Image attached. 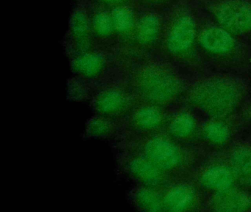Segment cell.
Returning a JSON list of instances; mask_svg holds the SVG:
<instances>
[{
    "label": "cell",
    "mask_w": 251,
    "mask_h": 212,
    "mask_svg": "<svg viewBox=\"0 0 251 212\" xmlns=\"http://www.w3.org/2000/svg\"><path fill=\"white\" fill-rule=\"evenodd\" d=\"M180 90L181 82L172 71L160 65L150 64L135 74L130 92L136 105L161 107L173 103Z\"/></svg>",
    "instance_id": "6da1fadb"
},
{
    "label": "cell",
    "mask_w": 251,
    "mask_h": 212,
    "mask_svg": "<svg viewBox=\"0 0 251 212\" xmlns=\"http://www.w3.org/2000/svg\"><path fill=\"white\" fill-rule=\"evenodd\" d=\"M242 91L237 82L223 77H214L197 82L189 93L192 104L208 116L226 117L237 107Z\"/></svg>",
    "instance_id": "7a4b0ae2"
},
{
    "label": "cell",
    "mask_w": 251,
    "mask_h": 212,
    "mask_svg": "<svg viewBox=\"0 0 251 212\" xmlns=\"http://www.w3.org/2000/svg\"><path fill=\"white\" fill-rule=\"evenodd\" d=\"M133 133L127 141L126 151L142 155L164 172L176 169L181 161L177 146L161 135H145Z\"/></svg>",
    "instance_id": "3957f363"
},
{
    "label": "cell",
    "mask_w": 251,
    "mask_h": 212,
    "mask_svg": "<svg viewBox=\"0 0 251 212\" xmlns=\"http://www.w3.org/2000/svg\"><path fill=\"white\" fill-rule=\"evenodd\" d=\"M92 105L97 115L116 120L128 116L136 103L129 91L120 88H108L98 92Z\"/></svg>",
    "instance_id": "277c9868"
},
{
    "label": "cell",
    "mask_w": 251,
    "mask_h": 212,
    "mask_svg": "<svg viewBox=\"0 0 251 212\" xmlns=\"http://www.w3.org/2000/svg\"><path fill=\"white\" fill-rule=\"evenodd\" d=\"M124 172L138 185L157 188L164 184L166 172L142 155L126 151L121 158Z\"/></svg>",
    "instance_id": "5b68a950"
},
{
    "label": "cell",
    "mask_w": 251,
    "mask_h": 212,
    "mask_svg": "<svg viewBox=\"0 0 251 212\" xmlns=\"http://www.w3.org/2000/svg\"><path fill=\"white\" fill-rule=\"evenodd\" d=\"M217 20L229 30L243 32L251 29V8L239 0H227L217 6Z\"/></svg>",
    "instance_id": "8992f818"
},
{
    "label": "cell",
    "mask_w": 251,
    "mask_h": 212,
    "mask_svg": "<svg viewBox=\"0 0 251 212\" xmlns=\"http://www.w3.org/2000/svg\"><path fill=\"white\" fill-rule=\"evenodd\" d=\"M164 121V113L160 107L137 104L129 114L127 125L133 133L146 134L159 129Z\"/></svg>",
    "instance_id": "52a82bcc"
},
{
    "label": "cell",
    "mask_w": 251,
    "mask_h": 212,
    "mask_svg": "<svg viewBox=\"0 0 251 212\" xmlns=\"http://www.w3.org/2000/svg\"><path fill=\"white\" fill-rule=\"evenodd\" d=\"M195 37V23L189 16L180 17L172 28L168 38L167 47L175 54L187 51Z\"/></svg>",
    "instance_id": "ba28073f"
},
{
    "label": "cell",
    "mask_w": 251,
    "mask_h": 212,
    "mask_svg": "<svg viewBox=\"0 0 251 212\" xmlns=\"http://www.w3.org/2000/svg\"><path fill=\"white\" fill-rule=\"evenodd\" d=\"M211 206L218 212H245L251 208V197L245 191L231 187L217 191Z\"/></svg>",
    "instance_id": "9c48e42d"
},
{
    "label": "cell",
    "mask_w": 251,
    "mask_h": 212,
    "mask_svg": "<svg viewBox=\"0 0 251 212\" xmlns=\"http://www.w3.org/2000/svg\"><path fill=\"white\" fill-rule=\"evenodd\" d=\"M200 44L202 48L213 53H226L234 47V40L227 31L210 26L201 32Z\"/></svg>",
    "instance_id": "30bf717a"
},
{
    "label": "cell",
    "mask_w": 251,
    "mask_h": 212,
    "mask_svg": "<svg viewBox=\"0 0 251 212\" xmlns=\"http://www.w3.org/2000/svg\"><path fill=\"white\" fill-rule=\"evenodd\" d=\"M232 168L224 165H215L207 168L201 175V183L205 188L220 191L233 187L236 178Z\"/></svg>",
    "instance_id": "8fae6325"
},
{
    "label": "cell",
    "mask_w": 251,
    "mask_h": 212,
    "mask_svg": "<svg viewBox=\"0 0 251 212\" xmlns=\"http://www.w3.org/2000/svg\"><path fill=\"white\" fill-rule=\"evenodd\" d=\"M195 200V189L185 184L174 186L163 194L164 210L169 212H184L192 206Z\"/></svg>",
    "instance_id": "7c38bea8"
},
{
    "label": "cell",
    "mask_w": 251,
    "mask_h": 212,
    "mask_svg": "<svg viewBox=\"0 0 251 212\" xmlns=\"http://www.w3.org/2000/svg\"><path fill=\"white\" fill-rule=\"evenodd\" d=\"M130 198L138 210L149 212L164 211L163 195L157 188L138 185L130 192Z\"/></svg>",
    "instance_id": "4fadbf2b"
},
{
    "label": "cell",
    "mask_w": 251,
    "mask_h": 212,
    "mask_svg": "<svg viewBox=\"0 0 251 212\" xmlns=\"http://www.w3.org/2000/svg\"><path fill=\"white\" fill-rule=\"evenodd\" d=\"M230 162L236 178L244 184L251 185V148L238 147L232 153Z\"/></svg>",
    "instance_id": "5bb4252c"
},
{
    "label": "cell",
    "mask_w": 251,
    "mask_h": 212,
    "mask_svg": "<svg viewBox=\"0 0 251 212\" xmlns=\"http://www.w3.org/2000/svg\"><path fill=\"white\" fill-rule=\"evenodd\" d=\"M76 72L86 79L98 78L104 67V60L98 54H86L76 59L74 62Z\"/></svg>",
    "instance_id": "9a60e30c"
},
{
    "label": "cell",
    "mask_w": 251,
    "mask_h": 212,
    "mask_svg": "<svg viewBox=\"0 0 251 212\" xmlns=\"http://www.w3.org/2000/svg\"><path fill=\"white\" fill-rule=\"evenodd\" d=\"M117 130L115 120L96 114L88 122L86 135L90 138H111L117 133Z\"/></svg>",
    "instance_id": "2e32d148"
},
{
    "label": "cell",
    "mask_w": 251,
    "mask_h": 212,
    "mask_svg": "<svg viewBox=\"0 0 251 212\" xmlns=\"http://www.w3.org/2000/svg\"><path fill=\"white\" fill-rule=\"evenodd\" d=\"M195 118L187 112H180L172 119L169 131L176 138H183L189 136L195 129Z\"/></svg>",
    "instance_id": "e0dca14e"
},
{
    "label": "cell",
    "mask_w": 251,
    "mask_h": 212,
    "mask_svg": "<svg viewBox=\"0 0 251 212\" xmlns=\"http://www.w3.org/2000/svg\"><path fill=\"white\" fill-rule=\"evenodd\" d=\"M205 138L214 144H223L228 140L230 131L226 124L220 121L208 122L203 128Z\"/></svg>",
    "instance_id": "ac0fdd59"
},
{
    "label": "cell",
    "mask_w": 251,
    "mask_h": 212,
    "mask_svg": "<svg viewBox=\"0 0 251 212\" xmlns=\"http://www.w3.org/2000/svg\"><path fill=\"white\" fill-rule=\"evenodd\" d=\"M159 22L158 18L153 16L146 18L140 29L141 41L146 44L152 42L156 37Z\"/></svg>",
    "instance_id": "d6986e66"
},
{
    "label": "cell",
    "mask_w": 251,
    "mask_h": 212,
    "mask_svg": "<svg viewBox=\"0 0 251 212\" xmlns=\"http://www.w3.org/2000/svg\"><path fill=\"white\" fill-rule=\"evenodd\" d=\"M69 95L71 97L72 99L76 100V101H82V100H86L89 98V94H88L87 90L83 87L80 85H74L71 86L70 88V93Z\"/></svg>",
    "instance_id": "ffe728a7"
}]
</instances>
